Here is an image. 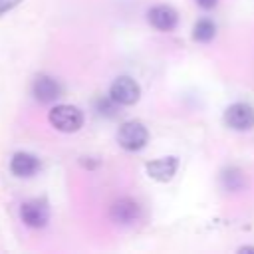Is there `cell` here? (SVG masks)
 <instances>
[{
    "label": "cell",
    "instance_id": "obj_13",
    "mask_svg": "<svg viewBox=\"0 0 254 254\" xmlns=\"http://www.w3.org/2000/svg\"><path fill=\"white\" fill-rule=\"evenodd\" d=\"M20 2H22V0H0V18H2L6 12H10L12 8H16Z\"/></svg>",
    "mask_w": 254,
    "mask_h": 254
},
{
    "label": "cell",
    "instance_id": "obj_7",
    "mask_svg": "<svg viewBox=\"0 0 254 254\" xmlns=\"http://www.w3.org/2000/svg\"><path fill=\"white\" fill-rule=\"evenodd\" d=\"M62 91H64L62 89V83L56 77L46 75V73L38 75L34 79V83H32V95L40 103H54L56 99L62 97Z\"/></svg>",
    "mask_w": 254,
    "mask_h": 254
},
{
    "label": "cell",
    "instance_id": "obj_14",
    "mask_svg": "<svg viewBox=\"0 0 254 254\" xmlns=\"http://www.w3.org/2000/svg\"><path fill=\"white\" fill-rule=\"evenodd\" d=\"M200 8H204V10H212L216 4H218V0H194Z\"/></svg>",
    "mask_w": 254,
    "mask_h": 254
},
{
    "label": "cell",
    "instance_id": "obj_10",
    "mask_svg": "<svg viewBox=\"0 0 254 254\" xmlns=\"http://www.w3.org/2000/svg\"><path fill=\"white\" fill-rule=\"evenodd\" d=\"M10 171L14 177H20V179H30L34 177L38 171H40V161L36 155L32 153H16L10 161Z\"/></svg>",
    "mask_w": 254,
    "mask_h": 254
},
{
    "label": "cell",
    "instance_id": "obj_9",
    "mask_svg": "<svg viewBox=\"0 0 254 254\" xmlns=\"http://www.w3.org/2000/svg\"><path fill=\"white\" fill-rule=\"evenodd\" d=\"M179 169V159L177 157H163V159H155L151 163H147L145 171L147 175L153 179V181H159V183H167L175 177Z\"/></svg>",
    "mask_w": 254,
    "mask_h": 254
},
{
    "label": "cell",
    "instance_id": "obj_3",
    "mask_svg": "<svg viewBox=\"0 0 254 254\" xmlns=\"http://www.w3.org/2000/svg\"><path fill=\"white\" fill-rule=\"evenodd\" d=\"M109 97L117 105H135L141 97V87L133 77L119 75L113 79V83L109 87Z\"/></svg>",
    "mask_w": 254,
    "mask_h": 254
},
{
    "label": "cell",
    "instance_id": "obj_15",
    "mask_svg": "<svg viewBox=\"0 0 254 254\" xmlns=\"http://www.w3.org/2000/svg\"><path fill=\"white\" fill-rule=\"evenodd\" d=\"M238 252H254V248H250V246H244V248H240Z\"/></svg>",
    "mask_w": 254,
    "mask_h": 254
},
{
    "label": "cell",
    "instance_id": "obj_5",
    "mask_svg": "<svg viewBox=\"0 0 254 254\" xmlns=\"http://www.w3.org/2000/svg\"><path fill=\"white\" fill-rule=\"evenodd\" d=\"M20 218L30 228H44L50 220V206L46 200L32 198L20 206Z\"/></svg>",
    "mask_w": 254,
    "mask_h": 254
},
{
    "label": "cell",
    "instance_id": "obj_8",
    "mask_svg": "<svg viewBox=\"0 0 254 254\" xmlns=\"http://www.w3.org/2000/svg\"><path fill=\"white\" fill-rule=\"evenodd\" d=\"M147 20H149V24L153 28H157L161 32H173L177 28L179 14H177L175 8L165 6V4H159V6H153L147 12Z\"/></svg>",
    "mask_w": 254,
    "mask_h": 254
},
{
    "label": "cell",
    "instance_id": "obj_6",
    "mask_svg": "<svg viewBox=\"0 0 254 254\" xmlns=\"http://www.w3.org/2000/svg\"><path fill=\"white\" fill-rule=\"evenodd\" d=\"M224 123L234 131H250L254 127V107L248 103H232L224 111Z\"/></svg>",
    "mask_w": 254,
    "mask_h": 254
},
{
    "label": "cell",
    "instance_id": "obj_2",
    "mask_svg": "<svg viewBox=\"0 0 254 254\" xmlns=\"http://www.w3.org/2000/svg\"><path fill=\"white\" fill-rule=\"evenodd\" d=\"M149 131L141 121H127L117 131V143L125 151H139L147 145Z\"/></svg>",
    "mask_w": 254,
    "mask_h": 254
},
{
    "label": "cell",
    "instance_id": "obj_1",
    "mask_svg": "<svg viewBox=\"0 0 254 254\" xmlns=\"http://www.w3.org/2000/svg\"><path fill=\"white\" fill-rule=\"evenodd\" d=\"M48 119H50V125L62 133H75L83 125V113L75 105H65V103L56 105L50 111Z\"/></svg>",
    "mask_w": 254,
    "mask_h": 254
},
{
    "label": "cell",
    "instance_id": "obj_11",
    "mask_svg": "<svg viewBox=\"0 0 254 254\" xmlns=\"http://www.w3.org/2000/svg\"><path fill=\"white\" fill-rule=\"evenodd\" d=\"M220 185L228 192H240L246 187V175L238 167H226L220 173Z\"/></svg>",
    "mask_w": 254,
    "mask_h": 254
},
{
    "label": "cell",
    "instance_id": "obj_12",
    "mask_svg": "<svg viewBox=\"0 0 254 254\" xmlns=\"http://www.w3.org/2000/svg\"><path fill=\"white\" fill-rule=\"evenodd\" d=\"M214 36H216V26L210 18H200L194 22V28H192V40L194 42L208 44L214 40Z\"/></svg>",
    "mask_w": 254,
    "mask_h": 254
},
{
    "label": "cell",
    "instance_id": "obj_4",
    "mask_svg": "<svg viewBox=\"0 0 254 254\" xmlns=\"http://www.w3.org/2000/svg\"><path fill=\"white\" fill-rule=\"evenodd\" d=\"M109 218L119 224V226H131L135 222H139L141 218V206L135 198L129 196H121L117 200L111 202L109 206Z\"/></svg>",
    "mask_w": 254,
    "mask_h": 254
}]
</instances>
